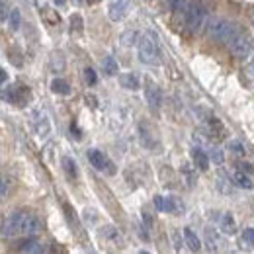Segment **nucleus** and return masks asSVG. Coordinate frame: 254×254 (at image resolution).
I'll return each mask as SVG.
<instances>
[{"label":"nucleus","mask_w":254,"mask_h":254,"mask_svg":"<svg viewBox=\"0 0 254 254\" xmlns=\"http://www.w3.org/2000/svg\"><path fill=\"white\" fill-rule=\"evenodd\" d=\"M219 182H217V188L223 191V193H233V184H231V180H229V176H225L221 174L219 178H217Z\"/></svg>","instance_id":"4be33fe9"},{"label":"nucleus","mask_w":254,"mask_h":254,"mask_svg":"<svg viewBox=\"0 0 254 254\" xmlns=\"http://www.w3.org/2000/svg\"><path fill=\"white\" fill-rule=\"evenodd\" d=\"M4 98H6L10 104L22 108V106H26L28 100H30V90H28V86H8L6 92H4Z\"/></svg>","instance_id":"0eeeda50"},{"label":"nucleus","mask_w":254,"mask_h":254,"mask_svg":"<svg viewBox=\"0 0 254 254\" xmlns=\"http://www.w3.org/2000/svg\"><path fill=\"white\" fill-rule=\"evenodd\" d=\"M247 76H249V78H251V80L254 82V61L249 64V68H247Z\"/></svg>","instance_id":"72a5a7b5"},{"label":"nucleus","mask_w":254,"mask_h":254,"mask_svg":"<svg viewBox=\"0 0 254 254\" xmlns=\"http://www.w3.org/2000/svg\"><path fill=\"white\" fill-rule=\"evenodd\" d=\"M8 195V178H2V197Z\"/></svg>","instance_id":"473e14b6"},{"label":"nucleus","mask_w":254,"mask_h":254,"mask_svg":"<svg viewBox=\"0 0 254 254\" xmlns=\"http://www.w3.org/2000/svg\"><path fill=\"white\" fill-rule=\"evenodd\" d=\"M209 151H211V153H209V159L213 160L215 164H221V162H223V153H221V149H219V147H211Z\"/></svg>","instance_id":"a878e982"},{"label":"nucleus","mask_w":254,"mask_h":254,"mask_svg":"<svg viewBox=\"0 0 254 254\" xmlns=\"http://www.w3.org/2000/svg\"><path fill=\"white\" fill-rule=\"evenodd\" d=\"M191 160L195 164V168L199 172H207L209 170V157L205 155V151L201 147H193L191 149Z\"/></svg>","instance_id":"1a4fd4ad"},{"label":"nucleus","mask_w":254,"mask_h":254,"mask_svg":"<svg viewBox=\"0 0 254 254\" xmlns=\"http://www.w3.org/2000/svg\"><path fill=\"white\" fill-rule=\"evenodd\" d=\"M184 20L190 32H199L205 26V8L199 2H190L184 6Z\"/></svg>","instance_id":"f03ea898"},{"label":"nucleus","mask_w":254,"mask_h":254,"mask_svg":"<svg viewBox=\"0 0 254 254\" xmlns=\"http://www.w3.org/2000/svg\"><path fill=\"white\" fill-rule=\"evenodd\" d=\"M233 182L239 186V188H243V190H253L254 184L253 180H251V176L249 174H245L243 170H239L237 174H235V178H233Z\"/></svg>","instance_id":"f3484780"},{"label":"nucleus","mask_w":254,"mask_h":254,"mask_svg":"<svg viewBox=\"0 0 254 254\" xmlns=\"http://www.w3.org/2000/svg\"><path fill=\"white\" fill-rule=\"evenodd\" d=\"M243 28L235 22H227L223 18H211L207 22V35L215 41H223V43H229L237 33L241 32Z\"/></svg>","instance_id":"f257e3e1"},{"label":"nucleus","mask_w":254,"mask_h":254,"mask_svg":"<svg viewBox=\"0 0 254 254\" xmlns=\"http://www.w3.org/2000/svg\"><path fill=\"white\" fill-rule=\"evenodd\" d=\"M18 251H22V253H41V251H43V245H41L37 239H33V235H28V237L18 245Z\"/></svg>","instance_id":"ddd939ff"},{"label":"nucleus","mask_w":254,"mask_h":254,"mask_svg":"<svg viewBox=\"0 0 254 254\" xmlns=\"http://www.w3.org/2000/svg\"><path fill=\"white\" fill-rule=\"evenodd\" d=\"M26 217H28L26 211H16L8 219H4V223H2V237L4 239H12V237H18V235H24Z\"/></svg>","instance_id":"20e7f679"},{"label":"nucleus","mask_w":254,"mask_h":254,"mask_svg":"<svg viewBox=\"0 0 254 254\" xmlns=\"http://www.w3.org/2000/svg\"><path fill=\"white\" fill-rule=\"evenodd\" d=\"M139 139H141L143 147H147V149H151V151L159 147V143H157V139H155L151 127H147V124H139Z\"/></svg>","instance_id":"9b49d317"},{"label":"nucleus","mask_w":254,"mask_h":254,"mask_svg":"<svg viewBox=\"0 0 254 254\" xmlns=\"http://www.w3.org/2000/svg\"><path fill=\"white\" fill-rule=\"evenodd\" d=\"M229 151L233 153V155H237V157H243L245 153H247V149H245V145L241 143V141H229Z\"/></svg>","instance_id":"5701e85b"},{"label":"nucleus","mask_w":254,"mask_h":254,"mask_svg":"<svg viewBox=\"0 0 254 254\" xmlns=\"http://www.w3.org/2000/svg\"><path fill=\"white\" fill-rule=\"evenodd\" d=\"M126 14H127V0H114V2L108 6V16H110V20H114V22L124 20Z\"/></svg>","instance_id":"6e6552de"},{"label":"nucleus","mask_w":254,"mask_h":254,"mask_svg":"<svg viewBox=\"0 0 254 254\" xmlns=\"http://www.w3.org/2000/svg\"><path fill=\"white\" fill-rule=\"evenodd\" d=\"M184 239H186V245H188L190 251L197 253V251L201 249V241L197 239V235H195L191 229H184Z\"/></svg>","instance_id":"a211bd4d"},{"label":"nucleus","mask_w":254,"mask_h":254,"mask_svg":"<svg viewBox=\"0 0 254 254\" xmlns=\"http://www.w3.org/2000/svg\"><path fill=\"white\" fill-rule=\"evenodd\" d=\"M160 57V51H159V45L157 41L147 35V37H141L139 39V59L141 63L145 64H159Z\"/></svg>","instance_id":"7ed1b4c3"},{"label":"nucleus","mask_w":254,"mask_h":254,"mask_svg":"<svg viewBox=\"0 0 254 254\" xmlns=\"http://www.w3.org/2000/svg\"><path fill=\"white\" fill-rule=\"evenodd\" d=\"M72 2H74V4H84L86 0H72Z\"/></svg>","instance_id":"ea45409f"},{"label":"nucleus","mask_w":254,"mask_h":254,"mask_svg":"<svg viewBox=\"0 0 254 254\" xmlns=\"http://www.w3.org/2000/svg\"><path fill=\"white\" fill-rule=\"evenodd\" d=\"M0 72H2V82H6V80H8V74H6V70H4V68H2V70H0Z\"/></svg>","instance_id":"4c0bfd02"},{"label":"nucleus","mask_w":254,"mask_h":254,"mask_svg":"<svg viewBox=\"0 0 254 254\" xmlns=\"http://www.w3.org/2000/svg\"><path fill=\"white\" fill-rule=\"evenodd\" d=\"M143 219H145V225H147V227L151 229V225H153V219H151V217H149L147 213H143Z\"/></svg>","instance_id":"e433bc0d"},{"label":"nucleus","mask_w":254,"mask_h":254,"mask_svg":"<svg viewBox=\"0 0 254 254\" xmlns=\"http://www.w3.org/2000/svg\"><path fill=\"white\" fill-rule=\"evenodd\" d=\"M166 2H168V8H170L172 12H176V10L182 8V2H184V0H166Z\"/></svg>","instance_id":"c756f323"},{"label":"nucleus","mask_w":254,"mask_h":254,"mask_svg":"<svg viewBox=\"0 0 254 254\" xmlns=\"http://www.w3.org/2000/svg\"><path fill=\"white\" fill-rule=\"evenodd\" d=\"M219 229H221L225 235H235L237 233V223H235V217L231 213H223L219 217Z\"/></svg>","instance_id":"4468645a"},{"label":"nucleus","mask_w":254,"mask_h":254,"mask_svg":"<svg viewBox=\"0 0 254 254\" xmlns=\"http://www.w3.org/2000/svg\"><path fill=\"white\" fill-rule=\"evenodd\" d=\"M8 24H10V30H12V32H18V30H20V26H22V16H20V10H18V8H12V10H10Z\"/></svg>","instance_id":"412c9836"},{"label":"nucleus","mask_w":254,"mask_h":254,"mask_svg":"<svg viewBox=\"0 0 254 254\" xmlns=\"http://www.w3.org/2000/svg\"><path fill=\"white\" fill-rule=\"evenodd\" d=\"M205 239H207V245H209V251H217V235L211 233V229L205 231Z\"/></svg>","instance_id":"393cba45"},{"label":"nucleus","mask_w":254,"mask_h":254,"mask_svg":"<svg viewBox=\"0 0 254 254\" xmlns=\"http://www.w3.org/2000/svg\"><path fill=\"white\" fill-rule=\"evenodd\" d=\"M120 84L126 90H137L139 88V78L131 72H124V74H120Z\"/></svg>","instance_id":"2eb2a0df"},{"label":"nucleus","mask_w":254,"mask_h":254,"mask_svg":"<svg viewBox=\"0 0 254 254\" xmlns=\"http://www.w3.org/2000/svg\"><path fill=\"white\" fill-rule=\"evenodd\" d=\"M237 166H239V170H243V172H247V174H253V164H249V162H237Z\"/></svg>","instance_id":"7c9ffc66"},{"label":"nucleus","mask_w":254,"mask_h":254,"mask_svg":"<svg viewBox=\"0 0 254 254\" xmlns=\"http://www.w3.org/2000/svg\"><path fill=\"white\" fill-rule=\"evenodd\" d=\"M88 160H90V164L94 166L98 172H104V174H116V166H114V162L108 159L104 153H100V151H88Z\"/></svg>","instance_id":"423d86ee"},{"label":"nucleus","mask_w":254,"mask_h":254,"mask_svg":"<svg viewBox=\"0 0 254 254\" xmlns=\"http://www.w3.org/2000/svg\"><path fill=\"white\" fill-rule=\"evenodd\" d=\"M2 20H8V4L2 2Z\"/></svg>","instance_id":"f704fd0d"},{"label":"nucleus","mask_w":254,"mask_h":254,"mask_svg":"<svg viewBox=\"0 0 254 254\" xmlns=\"http://www.w3.org/2000/svg\"><path fill=\"white\" fill-rule=\"evenodd\" d=\"M51 92L61 94V96H68L70 94V86H68V82H64L63 78H55V80L51 82Z\"/></svg>","instance_id":"6ab92c4d"},{"label":"nucleus","mask_w":254,"mask_h":254,"mask_svg":"<svg viewBox=\"0 0 254 254\" xmlns=\"http://www.w3.org/2000/svg\"><path fill=\"white\" fill-rule=\"evenodd\" d=\"M251 51L254 53V39H253V43H251Z\"/></svg>","instance_id":"a19ab883"},{"label":"nucleus","mask_w":254,"mask_h":254,"mask_svg":"<svg viewBox=\"0 0 254 254\" xmlns=\"http://www.w3.org/2000/svg\"><path fill=\"white\" fill-rule=\"evenodd\" d=\"M70 28H74L76 32H82V18L78 14L70 16Z\"/></svg>","instance_id":"bb28decb"},{"label":"nucleus","mask_w":254,"mask_h":254,"mask_svg":"<svg viewBox=\"0 0 254 254\" xmlns=\"http://www.w3.org/2000/svg\"><path fill=\"white\" fill-rule=\"evenodd\" d=\"M164 201H166V199H164L162 195H155V205H157L159 211H164Z\"/></svg>","instance_id":"2f4dec72"},{"label":"nucleus","mask_w":254,"mask_h":254,"mask_svg":"<svg viewBox=\"0 0 254 254\" xmlns=\"http://www.w3.org/2000/svg\"><path fill=\"white\" fill-rule=\"evenodd\" d=\"M243 239H245V243H249L251 247H254V229H245V233H243Z\"/></svg>","instance_id":"c85d7f7f"},{"label":"nucleus","mask_w":254,"mask_h":254,"mask_svg":"<svg viewBox=\"0 0 254 254\" xmlns=\"http://www.w3.org/2000/svg\"><path fill=\"white\" fill-rule=\"evenodd\" d=\"M61 164H63L64 172L68 178H76L78 176V168H76V162L70 159V157H63L61 159Z\"/></svg>","instance_id":"aec40b11"},{"label":"nucleus","mask_w":254,"mask_h":254,"mask_svg":"<svg viewBox=\"0 0 254 254\" xmlns=\"http://www.w3.org/2000/svg\"><path fill=\"white\" fill-rule=\"evenodd\" d=\"M102 68H104V72H106L108 76H116V74L120 72V66H118L116 59H114L112 55H106V57L102 59Z\"/></svg>","instance_id":"dca6fc26"},{"label":"nucleus","mask_w":254,"mask_h":254,"mask_svg":"<svg viewBox=\"0 0 254 254\" xmlns=\"http://www.w3.org/2000/svg\"><path fill=\"white\" fill-rule=\"evenodd\" d=\"M84 80H86V82H88L90 86H92V84H96V72H94V68H90V66H88V68H84Z\"/></svg>","instance_id":"cd10ccee"},{"label":"nucleus","mask_w":254,"mask_h":254,"mask_svg":"<svg viewBox=\"0 0 254 254\" xmlns=\"http://www.w3.org/2000/svg\"><path fill=\"white\" fill-rule=\"evenodd\" d=\"M145 100H147V104L153 110H159L160 104H162V94H160L157 84H151V82L147 84V88H145Z\"/></svg>","instance_id":"9d476101"},{"label":"nucleus","mask_w":254,"mask_h":254,"mask_svg":"<svg viewBox=\"0 0 254 254\" xmlns=\"http://www.w3.org/2000/svg\"><path fill=\"white\" fill-rule=\"evenodd\" d=\"M70 131H74V137H76V139H80V131H78L76 124H72V126H70Z\"/></svg>","instance_id":"c9c22d12"},{"label":"nucleus","mask_w":254,"mask_h":254,"mask_svg":"<svg viewBox=\"0 0 254 254\" xmlns=\"http://www.w3.org/2000/svg\"><path fill=\"white\" fill-rule=\"evenodd\" d=\"M137 39H139V33L133 32V30H131V32H126L124 35H122V41H124V45H135V43H139Z\"/></svg>","instance_id":"b1692460"},{"label":"nucleus","mask_w":254,"mask_h":254,"mask_svg":"<svg viewBox=\"0 0 254 254\" xmlns=\"http://www.w3.org/2000/svg\"><path fill=\"white\" fill-rule=\"evenodd\" d=\"M251 43H253V39H251V35L245 32V30H241V32L237 33L227 45H229V49L233 51V55H237V57H249L253 51H251Z\"/></svg>","instance_id":"39448f33"},{"label":"nucleus","mask_w":254,"mask_h":254,"mask_svg":"<svg viewBox=\"0 0 254 254\" xmlns=\"http://www.w3.org/2000/svg\"><path fill=\"white\" fill-rule=\"evenodd\" d=\"M64 2H66V0H55V4H57V6H63Z\"/></svg>","instance_id":"58836bf2"},{"label":"nucleus","mask_w":254,"mask_h":254,"mask_svg":"<svg viewBox=\"0 0 254 254\" xmlns=\"http://www.w3.org/2000/svg\"><path fill=\"white\" fill-rule=\"evenodd\" d=\"M33 126H35V131H37L39 137H47L49 131H51V122H49V118H47L45 112H37Z\"/></svg>","instance_id":"f8f14e48"}]
</instances>
